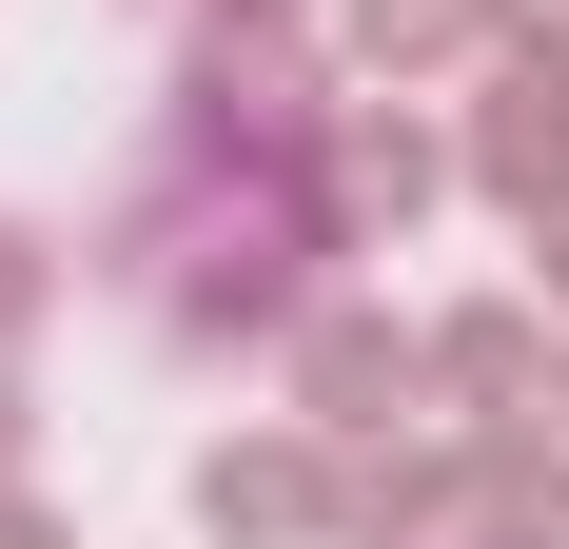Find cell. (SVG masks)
<instances>
[{"label":"cell","instance_id":"obj_5","mask_svg":"<svg viewBox=\"0 0 569 549\" xmlns=\"http://www.w3.org/2000/svg\"><path fill=\"white\" fill-rule=\"evenodd\" d=\"M550 295H471V315H432V412H550Z\"/></svg>","mask_w":569,"mask_h":549},{"label":"cell","instance_id":"obj_10","mask_svg":"<svg viewBox=\"0 0 569 549\" xmlns=\"http://www.w3.org/2000/svg\"><path fill=\"white\" fill-rule=\"evenodd\" d=\"M491 40H511V59H569V0H491Z\"/></svg>","mask_w":569,"mask_h":549},{"label":"cell","instance_id":"obj_12","mask_svg":"<svg viewBox=\"0 0 569 549\" xmlns=\"http://www.w3.org/2000/svg\"><path fill=\"white\" fill-rule=\"evenodd\" d=\"M530 295H550V315H569V197H550V217H530Z\"/></svg>","mask_w":569,"mask_h":549},{"label":"cell","instance_id":"obj_11","mask_svg":"<svg viewBox=\"0 0 569 549\" xmlns=\"http://www.w3.org/2000/svg\"><path fill=\"white\" fill-rule=\"evenodd\" d=\"M0 471H40V392H20V353H0Z\"/></svg>","mask_w":569,"mask_h":549},{"label":"cell","instance_id":"obj_13","mask_svg":"<svg viewBox=\"0 0 569 549\" xmlns=\"http://www.w3.org/2000/svg\"><path fill=\"white\" fill-rule=\"evenodd\" d=\"M550 412H569V353H550Z\"/></svg>","mask_w":569,"mask_h":549},{"label":"cell","instance_id":"obj_1","mask_svg":"<svg viewBox=\"0 0 569 549\" xmlns=\"http://www.w3.org/2000/svg\"><path fill=\"white\" fill-rule=\"evenodd\" d=\"M197 530H217V549H315V530H335V432H315V412L217 432V451H197Z\"/></svg>","mask_w":569,"mask_h":549},{"label":"cell","instance_id":"obj_9","mask_svg":"<svg viewBox=\"0 0 569 549\" xmlns=\"http://www.w3.org/2000/svg\"><path fill=\"white\" fill-rule=\"evenodd\" d=\"M315 0H197V40H295Z\"/></svg>","mask_w":569,"mask_h":549},{"label":"cell","instance_id":"obj_3","mask_svg":"<svg viewBox=\"0 0 569 549\" xmlns=\"http://www.w3.org/2000/svg\"><path fill=\"white\" fill-rule=\"evenodd\" d=\"M471 197H491L511 236L569 197V59H511V40L471 59Z\"/></svg>","mask_w":569,"mask_h":549},{"label":"cell","instance_id":"obj_8","mask_svg":"<svg viewBox=\"0 0 569 549\" xmlns=\"http://www.w3.org/2000/svg\"><path fill=\"white\" fill-rule=\"evenodd\" d=\"M0 549H79V510H59L40 471H0Z\"/></svg>","mask_w":569,"mask_h":549},{"label":"cell","instance_id":"obj_4","mask_svg":"<svg viewBox=\"0 0 569 549\" xmlns=\"http://www.w3.org/2000/svg\"><path fill=\"white\" fill-rule=\"evenodd\" d=\"M452 177H471V138H432V118H412V79H373V99L335 118V197H353V236H373V217L412 236Z\"/></svg>","mask_w":569,"mask_h":549},{"label":"cell","instance_id":"obj_6","mask_svg":"<svg viewBox=\"0 0 569 549\" xmlns=\"http://www.w3.org/2000/svg\"><path fill=\"white\" fill-rule=\"evenodd\" d=\"M452 510H471V451H412V432L335 451V549H432Z\"/></svg>","mask_w":569,"mask_h":549},{"label":"cell","instance_id":"obj_7","mask_svg":"<svg viewBox=\"0 0 569 549\" xmlns=\"http://www.w3.org/2000/svg\"><path fill=\"white\" fill-rule=\"evenodd\" d=\"M353 79H452V59H491V0H335Z\"/></svg>","mask_w":569,"mask_h":549},{"label":"cell","instance_id":"obj_2","mask_svg":"<svg viewBox=\"0 0 569 549\" xmlns=\"http://www.w3.org/2000/svg\"><path fill=\"white\" fill-rule=\"evenodd\" d=\"M276 373H295V412H315V432L353 451V432H393L412 392H432V333H393V315H353V295H315Z\"/></svg>","mask_w":569,"mask_h":549}]
</instances>
